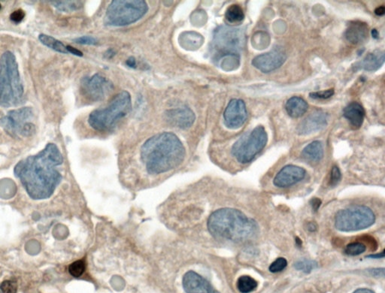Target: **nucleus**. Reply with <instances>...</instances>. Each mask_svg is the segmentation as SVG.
Returning a JSON list of instances; mask_svg holds the SVG:
<instances>
[{
    "label": "nucleus",
    "mask_w": 385,
    "mask_h": 293,
    "mask_svg": "<svg viewBox=\"0 0 385 293\" xmlns=\"http://www.w3.org/2000/svg\"><path fill=\"white\" fill-rule=\"evenodd\" d=\"M63 163L64 157L58 147L49 143L38 154L20 161L14 167V175L31 198L47 199L53 195L62 180L57 168Z\"/></svg>",
    "instance_id": "obj_1"
},
{
    "label": "nucleus",
    "mask_w": 385,
    "mask_h": 293,
    "mask_svg": "<svg viewBox=\"0 0 385 293\" xmlns=\"http://www.w3.org/2000/svg\"><path fill=\"white\" fill-rule=\"evenodd\" d=\"M181 140L172 132H162L151 137L141 148V158L147 172L160 174L181 165L185 157Z\"/></svg>",
    "instance_id": "obj_2"
},
{
    "label": "nucleus",
    "mask_w": 385,
    "mask_h": 293,
    "mask_svg": "<svg viewBox=\"0 0 385 293\" xmlns=\"http://www.w3.org/2000/svg\"><path fill=\"white\" fill-rule=\"evenodd\" d=\"M208 228L213 236L233 242L251 239L258 232V226L253 219L233 208H221L210 216Z\"/></svg>",
    "instance_id": "obj_3"
},
{
    "label": "nucleus",
    "mask_w": 385,
    "mask_h": 293,
    "mask_svg": "<svg viewBox=\"0 0 385 293\" xmlns=\"http://www.w3.org/2000/svg\"><path fill=\"white\" fill-rule=\"evenodd\" d=\"M24 92L16 57L11 51H5L0 57V106L21 105Z\"/></svg>",
    "instance_id": "obj_4"
},
{
    "label": "nucleus",
    "mask_w": 385,
    "mask_h": 293,
    "mask_svg": "<svg viewBox=\"0 0 385 293\" xmlns=\"http://www.w3.org/2000/svg\"><path fill=\"white\" fill-rule=\"evenodd\" d=\"M131 111L130 94L127 91H122L117 94L106 107L93 111L89 116L88 123L97 131H108Z\"/></svg>",
    "instance_id": "obj_5"
},
{
    "label": "nucleus",
    "mask_w": 385,
    "mask_h": 293,
    "mask_svg": "<svg viewBox=\"0 0 385 293\" xmlns=\"http://www.w3.org/2000/svg\"><path fill=\"white\" fill-rule=\"evenodd\" d=\"M148 11L143 0H114L107 8L105 22L113 27H124L140 21Z\"/></svg>",
    "instance_id": "obj_6"
},
{
    "label": "nucleus",
    "mask_w": 385,
    "mask_h": 293,
    "mask_svg": "<svg viewBox=\"0 0 385 293\" xmlns=\"http://www.w3.org/2000/svg\"><path fill=\"white\" fill-rule=\"evenodd\" d=\"M34 110L31 107H22L12 110L0 119V126L9 136L17 139L29 138L35 132V127L31 122Z\"/></svg>",
    "instance_id": "obj_7"
},
{
    "label": "nucleus",
    "mask_w": 385,
    "mask_h": 293,
    "mask_svg": "<svg viewBox=\"0 0 385 293\" xmlns=\"http://www.w3.org/2000/svg\"><path fill=\"white\" fill-rule=\"evenodd\" d=\"M268 141V135L263 126H257L252 131L243 135L233 144L232 154L240 163L252 161L263 151Z\"/></svg>",
    "instance_id": "obj_8"
},
{
    "label": "nucleus",
    "mask_w": 385,
    "mask_h": 293,
    "mask_svg": "<svg viewBox=\"0 0 385 293\" xmlns=\"http://www.w3.org/2000/svg\"><path fill=\"white\" fill-rule=\"evenodd\" d=\"M376 217L370 208L353 206L336 214L335 226L339 231H353L365 229L375 224Z\"/></svg>",
    "instance_id": "obj_9"
},
{
    "label": "nucleus",
    "mask_w": 385,
    "mask_h": 293,
    "mask_svg": "<svg viewBox=\"0 0 385 293\" xmlns=\"http://www.w3.org/2000/svg\"><path fill=\"white\" fill-rule=\"evenodd\" d=\"M213 41L214 48L219 52L232 54L243 48L245 35L240 29L223 27L216 31Z\"/></svg>",
    "instance_id": "obj_10"
},
{
    "label": "nucleus",
    "mask_w": 385,
    "mask_h": 293,
    "mask_svg": "<svg viewBox=\"0 0 385 293\" xmlns=\"http://www.w3.org/2000/svg\"><path fill=\"white\" fill-rule=\"evenodd\" d=\"M113 84L105 77L96 74L81 80V91L83 96L92 101H102L113 90Z\"/></svg>",
    "instance_id": "obj_11"
},
{
    "label": "nucleus",
    "mask_w": 385,
    "mask_h": 293,
    "mask_svg": "<svg viewBox=\"0 0 385 293\" xmlns=\"http://www.w3.org/2000/svg\"><path fill=\"white\" fill-rule=\"evenodd\" d=\"M287 60L284 48L276 47L270 52L257 56L253 59L252 65L263 73H269L280 68Z\"/></svg>",
    "instance_id": "obj_12"
},
{
    "label": "nucleus",
    "mask_w": 385,
    "mask_h": 293,
    "mask_svg": "<svg viewBox=\"0 0 385 293\" xmlns=\"http://www.w3.org/2000/svg\"><path fill=\"white\" fill-rule=\"evenodd\" d=\"M247 112L244 101L238 98L232 99L224 111V124L232 130L240 128L247 120Z\"/></svg>",
    "instance_id": "obj_13"
},
{
    "label": "nucleus",
    "mask_w": 385,
    "mask_h": 293,
    "mask_svg": "<svg viewBox=\"0 0 385 293\" xmlns=\"http://www.w3.org/2000/svg\"><path fill=\"white\" fill-rule=\"evenodd\" d=\"M306 174V170L301 167L286 165L276 176L274 184L279 188H286L303 181Z\"/></svg>",
    "instance_id": "obj_14"
},
{
    "label": "nucleus",
    "mask_w": 385,
    "mask_h": 293,
    "mask_svg": "<svg viewBox=\"0 0 385 293\" xmlns=\"http://www.w3.org/2000/svg\"><path fill=\"white\" fill-rule=\"evenodd\" d=\"M165 120L173 127L187 129L194 124L196 120L195 114L188 107H180L166 111Z\"/></svg>",
    "instance_id": "obj_15"
},
{
    "label": "nucleus",
    "mask_w": 385,
    "mask_h": 293,
    "mask_svg": "<svg viewBox=\"0 0 385 293\" xmlns=\"http://www.w3.org/2000/svg\"><path fill=\"white\" fill-rule=\"evenodd\" d=\"M183 288L186 293H220L210 282L193 271H188L184 274Z\"/></svg>",
    "instance_id": "obj_16"
},
{
    "label": "nucleus",
    "mask_w": 385,
    "mask_h": 293,
    "mask_svg": "<svg viewBox=\"0 0 385 293\" xmlns=\"http://www.w3.org/2000/svg\"><path fill=\"white\" fill-rule=\"evenodd\" d=\"M327 125V114L322 111H315L300 123L297 131L300 135H309L323 130Z\"/></svg>",
    "instance_id": "obj_17"
},
{
    "label": "nucleus",
    "mask_w": 385,
    "mask_h": 293,
    "mask_svg": "<svg viewBox=\"0 0 385 293\" xmlns=\"http://www.w3.org/2000/svg\"><path fill=\"white\" fill-rule=\"evenodd\" d=\"M369 27L362 21H353L349 24L346 30V38L353 45H359L364 42L368 38Z\"/></svg>",
    "instance_id": "obj_18"
},
{
    "label": "nucleus",
    "mask_w": 385,
    "mask_h": 293,
    "mask_svg": "<svg viewBox=\"0 0 385 293\" xmlns=\"http://www.w3.org/2000/svg\"><path fill=\"white\" fill-rule=\"evenodd\" d=\"M385 63L384 51H375L368 54L360 62L354 65L355 69H363L368 71H374L382 66Z\"/></svg>",
    "instance_id": "obj_19"
},
{
    "label": "nucleus",
    "mask_w": 385,
    "mask_h": 293,
    "mask_svg": "<svg viewBox=\"0 0 385 293\" xmlns=\"http://www.w3.org/2000/svg\"><path fill=\"white\" fill-rule=\"evenodd\" d=\"M343 116L355 128H360L365 117V110L358 102L353 101L343 110Z\"/></svg>",
    "instance_id": "obj_20"
},
{
    "label": "nucleus",
    "mask_w": 385,
    "mask_h": 293,
    "mask_svg": "<svg viewBox=\"0 0 385 293\" xmlns=\"http://www.w3.org/2000/svg\"><path fill=\"white\" fill-rule=\"evenodd\" d=\"M309 105L301 97H293L289 98L286 103L285 108L287 114L293 118H298L304 115L307 111Z\"/></svg>",
    "instance_id": "obj_21"
},
{
    "label": "nucleus",
    "mask_w": 385,
    "mask_h": 293,
    "mask_svg": "<svg viewBox=\"0 0 385 293\" xmlns=\"http://www.w3.org/2000/svg\"><path fill=\"white\" fill-rule=\"evenodd\" d=\"M302 156L310 162H318L323 157V144L319 141L310 143L303 149Z\"/></svg>",
    "instance_id": "obj_22"
},
{
    "label": "nucleus",
    "mask_w": 385,
    "mask_h": 293,
    "mask_svg": "<svg viewBox=\"0 0 385 293\" xmlns=\"http://www.w3.org/2000/svg\"><path fill=\"white\" fill-rule=\"evenodd\" d=\"M38 39L42 43L43 45L57 51V52L62 53V54L68 53L67 51V46L64 45V43L56 39L54 37L45 35V34H40Z\"/></svg>",
    "instance_id": "obj_23"
},
{
    "label": "nucleus",
    "mask_w": 385,
    "mask_h": 293,
    "mask_svg": "<svg viewBox=\"0 0 385 293\" xmlns=\"http://www.w3.org/2000/svg\"><path fill=\"white\" fill-rule=\"evenodd\" d=\"M226 21L230 24H237L242 22L244 20L245 14L243 8L240 5H230L225 13Z\"/></svg>",
    "instance_id": "obj_24"
},
{
    "label": "nucleus",
    "mask_w": 385,
    "mask_h": 293,
    "mask_svg": "<svg viewBox=\"0 0 385 293\" xmlns=\"http://www.w3.org/2000/svg\"><path fill=\"white\" fill-rule=\"evenodd\" d=\"M50 3L60 11L72 12L79 10L82 6L80 1H50Z\"/></svg>",
    "instance_id": "obj_25"
},
{
    "label": "nucleus",
    "mask_w": 385,
    "mask_h": 293,
    "mask_svg": "<svg viewBox=\"0 0 385 293\" xmlns=\"http://www.w3.org/2000/svg\"><path fill=\"white\" fill-rule=\"evenodd\" d=\"M257 286L258 283L250 276H242L237 281V288L242 293H251L257 289Z\"/></svg>",
    "instance_id": "obj_26"
},
{
    "label": "nucleus",
    "mask_w": 385,
    "mask_h": 293,
    "mask_svg": "<svg viewBox=\"0 0 385 293\" xmlns=\"http://www.w3.org/2000/svg\"><path fill=\"white\" fill-rule=\"evenodd\" d=\"M317 261L313 260H299L294 264V268L298 271H303V272L310 273L311 271L317 268Z\"/></svg>",
    "instance_id": "obj_27"
},
{
    "label": "nucleus",
    "mask_w": 385,
    "mask_h": 293,
    "mask_svg": "<svg viewBox=\"0 0 385 293\" xmlns=\"http://www.w3.org/2000/svg\"><path fill=\"white\" fill-rule=\"evenodd\" d=\"M366 251V246L362 241L352 242L348 244L346 248V254L349 256H358Z\"/></svg>",
    "instance_id": "obj_28"
},
{
    "label": "nucleus",
    "mask_w": 385,
    "mask_h": 293,
    "mask_svg": "<svg viewBox=\"0 0 385 293\" xmlns=\"http://www.w3.org/2000/svg\"><path fill=\"white\" fill-rule=\"evenodd\" d=\"M85 263L83 260H78L71 263L69 266V272L72 277H79L85 271Z\"/></svg>",
    "instance_id": "obj_29"
},
{
    "label": "nucleus",
    "mask_w": 385,
    "mask_h": 293,
    "mask_svg": "<svg viewBox=\"0 0 385 293\" xmlns=\"http://www.w3.org/2000/svg\"><path fill=\"white\" fill-rule=\"evenodd\" d=\"M0 291L1 293H17L18 284L16 281L7 280L0 285Z\"/></svg>",
    "instance_id": "obj_30"
},
{
    "label": "nucleus",
    "mask_w": 385,
    "mask_h": 293,
    "mask_svg": "<svg viewBox=\"0 0 385 293\" xmlns=\"http://www.w3.org/2000/svg\"><path fill=\"white\" fill-rule=\"evenodd\" d=\"M287 261L284 258H279L275 260L270 266L272 273H278L283 271L287 267Z\"/></svg>",
    "instance_id": "obj_31"
},
{
    "label": "nucleus",
    "mask_w": 385,
    "mask_h": 293,
    "mask_svg": "<svg viewBox=\"0 0 385 293\" xmlns=\"http://www.w3.org/2000/svg\"><path fill=\"white\" fill-rule=\"evenodd\" d=\"M334 90L329 89L327 91H319V92L311 93L309 97L315 99H327L333 97Z\"/></svg>",
    "instance_id": "obj_32"
},
{
    "label": "nucleus",
    "mask_w": 385,
    "mask_h": 293,
    "mask_svg": "<svg viewBox=\"0 0 385 293\" xmlns=\"http://www.w3.org/2000/svg\"><path fill=\"white\" fill-rule=\"evenodd\" d=\"M341 171L337 166H333L330 173V185L335 187L341 181Z\"/></svg>",
    "instance_id": "obj_33"
},
{
    "label": "nucleus",
    "mask_w": 385,
    "mask_h": 293,
    "mask_svg": "<svg viewBox=\"0 0 385 293\" xmlns=\"http://www.w3.org/2000/svg\"><path fill=\"white\" fill-rule=\"evenodd\" d=\"M74 42L79 44V45H97L98 44V41L94 37L90 36V35H84V36L75 38L74 39Z\"/></svg>",
    "instance_id": "obj_34"
},
{
    "label": "nucleus",
    "mask_w": 385,
    "mask_h": 293,
    "mask_svg": "<svg viewBox=\"0 0 385 293\" xmlns=\"http://www.w3.org/2000/svg\"><path fill=\"white\" fill-rule=\"evenodd\" d=\"M25 18V12L22 9H18L11 13L10 20L14 24H20Z\"/></svg>",
    "instance_id": "obj_35"
},
{
    "label": "nucleus",
    "mask_w": 385,
    "mask_h": 293,
    "mask_svg": "<svg viewBox=\"0 0 385 293\" xmlns=\"http://www.w3.org/2000/svg\"><path fill=\"white\" fill-rule=\"evenodd\" d=\"M362 241H364L365 242H367L369 245L372 247V250H376L377 248V242L376 240L373 238V237L369 236V235H365L361 238Z\"/></svg>",
    "instance_id": "obj_36"
},
{
    "label": "nucleus",
    "mask_w": 385,
    "mask_h": 293,
    "mask_svg": "<svg viewBox=\"0 0 385 293\" xmlns=\"http://www.w3.org/2000/svg\"><path fill=\"white\" fill-rule=\"evenodd\" d=\"M311 206L313 208V211H317L321 205V201L317 198H314L311 200Z\"/></svg>",
    "instance_id": "obj_37"
},
{
    "label": "nucleus",
    "mask_w": 385,
    "mask_h": 293,
    "mask_svg": "<svg viewBox=\"0 0 385 293\" xmlns=\"http://www.w3.org/2000/svg\"><path fill=\"white\" fill-rule=\"evenodd\" d=\"M67 52L70 53V54H74V55L78 56V57H83V54L79 50L76 49V48H73V47L70 46V45H67Z\"/></svg>",
    "instance_id": "obj_38"
},
{
    "label": "nucleus",
    "mask_w": 385,
    "mask_h": 293,
    "mask_svg": "<svg viewBox=\"0 0 385 293\" xmlns=\"http://www.w3.org/2000/svg\"><path fill=\"white\" fill-rule=\"evenodd\" d=\"M126 64H127V65H128L129 67H130V68H136V66H137V61H136V59L133 57H130V58L127 60Z\"/></svg>",
    "instance_id": "obj_39"
},
{
    "label": "nucleus",
    "mask_w": 385,
    "mask_h": 293,
    "mask_svg": "<svg viewBox=\"0 0 385 293\" xmlns=\"http://www.w3.org/2000/svg\"><path fill=\"white\" fill-rule=\"evenodd\" d=\"M375 13H376L377 16H383L385 13V8L384 6H379L375 10Z\"/></svg>",
    "instance_id": "obj_40"
},
{
    "label": "nucleus",
    "mask_w": 385,
    "mask_h": 293,
    "mask_svg": "<svg viewBox=\"0 0 385 293\" xmlns=\"http://www.w3.org/2000/svg\"><path fill=\"white\" fill-rule=\"evenodd\" d=\"M307 229L309 230V231H315L316 230H317V226H316V224H315V223H309L307 225Z\"/></svg>",
    "instance_id": "obj_41"
},
{
    "label": "nucleus",
    "mask_w": 385,
    "mask_h": 293,
    "mask_svg": "<svg viewBox=\"0 0 385 293\" xmlns=\"http://www.w3.org/2000/svg\"><path fill=\"white\" fill-rule=\"evenodd\" d=\"M353 293H375V292H373V290H369V289L362 288L358 289V290L353 292Z\"/></svg>",
    "instance_id": "obj_42"
},
{
    "label": "nucleus",
    "mask_w": 385,
    "mask_h": 293,
    "mask_svg": "<svg viewBox=\"0 0 385 293\" xmlns=\"http://www.w3.org/2000/svg\"><path fill=\"white\" fill-rule=\"evenodd\" d=\"M385 257V252H382V254H376V255H372L369 256V257H368V258H383V257Z\"/></svg>",
    "instance_id": "obj_43"
},
{
    "label": "nucleus",
    "mask_w": 385,
    "mask_h": 293,
    "mask_svg": "<svg viewBox=\"0 0 385 293\" xmlns=\"http://www.w3.org/2000/svg\"><path fill=\"white\" fill-rule=\"evenodd\" d=\"M372 34H373V37L375 38H377L379 37V33L376 31V29L372 31Z\"/></svg>",
    "instance_id": "obj_44"
},
{
    "label": "nucleus",
    "mask_w": 385,
    "mask_h": 293,
    "mask_svg": "<svg viewBox=\"0 0 385 293\" xmlns=\"http://www.w3.org/2000/svg\"><path fill=\"white\" fill-rule=\"evenodd\" d=\"M1 8H2V5H1V4H0V9H1Z\"/></svg>",
    "instance_id": "obj_45"
}]
</instances>
